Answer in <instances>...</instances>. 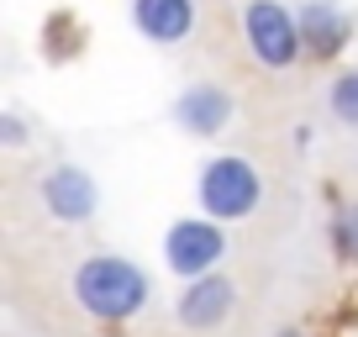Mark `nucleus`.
<instances>
[{"label":"nucleus","mask_w":358,"mask_h":337,"mask_svg":"<svg viewBox=\"0 0 358 337\" xmlns=\"http://www.w3.org/2000/svg\"><path fill=\"white\" fill-rule=\"evenodd\" d=\"M327 111L343 127H358V69H348V74H337L327 85Z\"/></svg>","instance_id":"9d476101"},{"label":"nucleus","mask_w":358,"mask_h":337,"mask_svg":"<svg viewBox=\"0 0 358 337\" xmlns=\"http://www.w3.org/2000/svg\"><path fill=\"white\" fill-rule=\"evenodd\" d=\"M295 22H301V37L311 48H322V53H332L337 43H343V32H348V22L327 6V0H311V6H301L295 11Z\"/></svg>","instance_id":"1a4fd4ad"},{"label":"nucleus","mask_w":358,"mask_h":337,"mask_svg":"<svg viewBox=\"0 0 358 337\" xmlns=\"http://www.w3.org/2000/svg\"><path fill=\"white\" fill-rule=\"evenodd\" d=\"M258 201H264V174L253 158L222 153L201 168V211L211 222H243L258 211Z\"/></svg>","instance_id":"f03ea898"},{"label":"nucleus","mask_w":358,"mask_h":337,"mask_svg":"<svg viewBox=\"0 0 358 337\" xmlns=\"http://www.w3.org/2000/svg\"><path fill=\"white\" fill-rule=\"evenodd\" d=\"M174 122L195 137H216L227 122H232V95L222 85H190V90L174 101Z\"/></svg>","instance_id":"6e6552de"},{"label":"nucleus","mask_w":358,"mask_h":337,"mask_svg":"<svg viewBox=\"0 0 358 337\" xmlns=\"http://www.w3.org/2000/svg\"><path fill=\"white\" fill-rule=\"evenodd\" d=\"M69 295L85 316L95 322H132L148 306V274L132 259H116V253H95L69 274Z\"/></svg>","instance_id":"f257e3e1"},{"label":"nucleus","mask_w":358,"mask_h":337,"mask_svg":"<svg viewBox=\"0 0 358 337\" xmlns=\"http://www.w3.org/2000/svg\"><path fill=\"white\" fill-rule=\"evenodd\" d=\"M243 43L264 69H290L301 58L306 37H301V22L280 0H243Z\"/></svg>","instance_id":"7ed1b4c3"},{"label":"nucleus","mask_w":358,"mask_h":337,"mask_svg":"<svg viewBox=\"0 0 358 337\" xmlns=\"http://www.w3.org/2000/svg\"><path fill=\"white\" fill-rule=\"evenodd\" d=\"M232 301H237V290H232V280H222V274L190 280V290L179 295V327H190V332H211V327L227 322Z\"/></svg>","instance_id":"423d86ee"},{"label":"nucleus","mask_w":358,"mask_h":337,"mask_svg":"<svg viewBox=\"0 0 358 337\" xmlns=\"http://www.w3.org/2000/svg\"><path fill=\"white\" fill-rule=\"evenodd\" d=\"M43 206L53 222H90L95 216V206H101V190H95V180H90L85 168L74 164H58L48 168V180H43Z\"/></svg>","instance_id":"39448f33"},{"label":"nucleus","mask_w":358,"mask_h":337,"mask_svg":"<svg viewBox=\"0 0 358 337\" xmlns=\"http://www.w3.org/2000/svg\"><path fill=\"white\" fill-rule=\"evenodd\" d=\"M332 243L343 248V253H353V259H358V206L337 211V222H332Z\"/></svg>","instance_id":"9b49d317"},{"label":"nucleus","mask_w":358,"mask_h":337,"mask_svg":"<svg viewBox=\"0 0 358 337\" xmlns=\"http://www.w3.org/2000/svg\"><path fill=\"white\" fill-rule=\"evenodd\" d=\"M164 259L179 280H206L227 259V232L211 216H185V222H174L164 232Z\"/></svg>","instance_id":"20e7f679"},{"label":"nucleus","mask_w":358,"mask_h":337,"mask_svg":"<svg viewBox=\"0 0 358 337\" xmlns=\"http://www.w3.org/2000/svg\"><path fill=\"white\" fill-rule=\"evenodd\" d=\"M132 22L148 43H185L195 32V0H132Z\"/></svg>","instance_id":"0eeeda50"}]
</instances>
